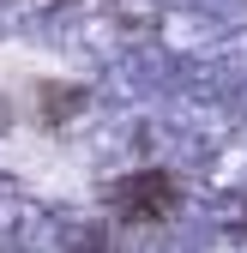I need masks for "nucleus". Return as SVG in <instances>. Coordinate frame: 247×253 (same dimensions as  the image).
<instances>
[{
	"label": "nucleus",
	"instance_id": "1",
	"mask_svg": "<svg viewBox=\"0 0 247 253\" xmlns=\"http://www.w3.org/2000/svg\"><path fill=\"white\" fill-rule=\"evenodd\" d=\"M109 205L127 217V223H163V217L181 205V187H175V175H163V169H145V175L115 181V187H109Z\"/></svg>",
	"mask_w": 247,
	"mask_h": 253
}]
</instances>
